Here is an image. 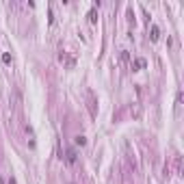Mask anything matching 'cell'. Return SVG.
Segmentation results:
<instances>
[{
  "instance_id": "8992f818",
  "label": "cell",
  "mask_w": 184,
  "mask_h": 184,
  "mask_svg": "<svg viewBox=\"0 0 184 184\" xmlns=\"http://www.w3.org/2000/svg\"><path fill=\"white\" fill-rule=\"evenodd\" d=\"M2 63H7V65L11 63V54H9V52H4V54H2Z\"/></svg>"
},
{
  "instance_id": "5b68a950",
  "label": "cell",
  "mask_w": 184,
  "mask_h": 184,
  "mask_svg": "<svg viewBox=\"0 0 184 184\" xmlns=\"http://www.w3.org/2000/svg\"><path fill=\"white\" fill-rule=\"evenodd\" d=\"M134 67H137V69L145 67V61H143V59H137V61H134Z\"/></svg>"
},
{
  "instance_id": "277c9868",
  "label": "cell",
  "mask_w": 184,
  "mask_h": 184,
  "mask_svg": "<svg viewBox=\"0 0 184 184\" xmlns=\"http://www.w3.org/2000/svg\"><path fill=\"white\" fill-rule=\"evenodd\" d=\"M74 141H76V145H85V143H87V139L82 137V134H78V137L74 139Z\"/></svg>"
},
{
  "instance_id": "3957f363",
  "label": "cell",
  "mask_w": 184,
  "mask_h": 184,
  "mask_svg": "<svg viewBox=\"0 0 184 184\" xmlns=\"http://www.w3.org/2000/svg\"><path fill=\"white\" fill-rule=\"evenodd\" d=\"M89 22H98V13H96V7L89 11Z\"/></svg>"
},
{
  "instance_id": "6da1fadb",
  "label": "cell",
  "mask_w": 184,
  "mask_h": 184,
  "mask_svg": "<svg viewBox=\"0 0 184 184\" xmlns=\"http://www.w3.org/2000/svg\"><path fill=\"white\" fill-rule=\"evenodd\" d=\"M149 37H152V41H158V37H160L158 26H152V28H149Z\"/></svg>"
},
{
  "instance_id": "7a4b0ae2",
  "label": "cell",
  "mask_w": 184,
  "mask_h": 184,
  "mask_svg": "<svg viewBox=\"0 0 184 184\" xmlns=\"http://www.w3.org/2000/svg\"><path fill=\"white\" fill-rule=\"evenodd\" d=\"M67 163H76V152L74 149H67Z\"/></svg>"
}]
</instances>
